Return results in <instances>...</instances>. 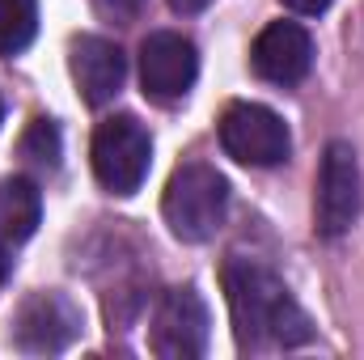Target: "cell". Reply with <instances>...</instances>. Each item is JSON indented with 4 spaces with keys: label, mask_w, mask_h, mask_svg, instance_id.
<instances>
[{
    "label": "cell",
    "mask_w": 364,
    "mask_h": 360,
    "mask_svg": "<svg viewBox=\"0 0 364 360\" xmlns=\"http://www.w3.org/2000/svg\"><path fill=\"white\" fill-rule=\"evenodd\" d=\"M225 301L233 314L237 344L246 352L296 348L314 335L305 309L292 301L284 280L255 259H229L225 263Z\"/></svg>",
    "instance_id": "obj_1"
},
{
    "label": "cell",
    "mask_w": 364,
    "mask_h": 360,
    "mask_svg": "<svg viewBox=\"0 0 364 360\" xmlns=\"http://www.w3.org/2000/svg\"><path fill=\"white\" fill-rule=\"evenodd\" d=\"M166 225L182 242H208L216 238V229L225 225L229 212V182L203 162L178 166L166 182V199H161Z\"/></svg>",
    "instance_id": "obj_2"
},
{
    "label": "cell",
    "mask_w": 364,
    "mask_h": 360,
    "mask_svg": "<svg viewBox=\"0 0 364 360\" xmlns=\"http://www.w3.org/2000/svg\"><path fill=\"white\" fill-rule=\"evenodd\" d=\"M149 166H153V140L136 115H114V119L97 123L93 174L106 191H114V195L140 191V182L149 179Z\"/></svg>",
    "instance_id": "obj_3"
},
{
    "label": "cell",
    "mask_w": 364,
    "mask_h": 360,
    "mask_svg": "<svg viewBox=\"0 0 364 360\" xmlns=\"http://www.w3.org/2000/svg\"><path fill=\"white\" fill-rule=\"evenodd\" d=\"M364 208V179L356 149L343 140H331L322 153V170H318V199H314V221L322 238H343Z\"/></svg>",
    "instance_id": "obj_4"
},
{
    "label": "cell",
    "mask_w": 364,
    "mask_h": 360,
    "mask_svg": "<svg viewBox=\"0 0 364 360\" xmlns=\"http://www.w3.org/2000/svg\"><path fill=\"white\" fill-rule=\"evenodd\" d=\"M220 144L233 162L242 166H279L288 153H292V136H288V123L259 106V102H233L225 115H220Z\"/></svg>",
    "instance_id": "obj_5"
},
{
    "label": "cell",
    "mask_w": 364,
    "mask_h": 360,
    "mask_svg": "<svg viewBox=\"0 0 364 360\" xmlns=\"http://www.w3.org/2000/svg\"><path fill=\"white\" fill-rule=\"evenodd\" d=\"M149 344L161 360H199L208 352V305L195 288H170L157 301Z\"/></svg>",
    "instance_id": "obj_6"
},
{
    "label": "cell",
    "mask_w": 364,
    "mask_h": 360,
    "mask_svg": "<svg viewBox=\"0 0 364 360\" xmlns=\"http://www.w3.org/2000/svg\"><path fill=\"white\" fill-rule=\"evenodd\" d=\"M81 335V309L64 292H34L13 318V344L21 352H64Z\"/></svg>",
    "instance_id": "obj_7"
},
{
    "label": "cell",
    "mask_w": 364,
    "mask_h": 360,
    "mask_svg": "<svg viewBox=\"0 0 364 360\" xmlns=\"http://www.w3.org/2000/svg\"><path fill=\"white\" fill-rule=\"evenodd\" d=\"M195 77H199V51L191 38L174 30H157L140 43V81L149 97L174 102L195 85Z\"/></svg>",
    "instance_id": "obj_8"
},
{
    "label": "cell",
    "mask_w": 364,
    "mask_h": 360,
    "mask_svg": "<svg viewBox=\"0 0 364 360\" xmlns=\"http://www.w3.org/2000/svg\"><path fill=\"white\" fill-rule=\"evenodd\" d=\"M250 64L263 81L272 85H296L309 77L314 68V38L305 26L296 21H272L259 38H255V51H250Z\"/></svg>",
    "instance_id": "obj_9"
},
{
    "label": "cell",
    "mask_w": 364,
    "mask_h": 360,
    "mask_svg": "<svg viewBox=\"0 0 364 360\" xmlns=\"http://www.w3.org/2000/svg\"><path fill=\"white\" fill-rule=\"evenodd\" d=\"M73 81L81 97L90 106H102L110 102L114 93L123 90V77H127V55L119 51V43L110 38H97V34H85L73 43Z\"/></svg>",
    "instance_id": "obj_10"
},
{
    "label": "cell",
    "mask_w": 364,
    "mask_h": 360,
    "mask_svg": "<svg viewBox=\"0 0 364 360\" xmlns=\"http://www.w3.org/2000/svg\"><path fill=\"white\" fill-rule=\"evenodd\" d=\"M43 221V195L30 179H4L0 182V238L4 242H26Z\"/></svg>",
    "instance_id": "obj_11"
},
{
    "label": "cell",
    "mask_w": 364,
    "mask_h": 360,
    "mask_svg": "<svg viewBox=\"0 0 364 360\" xmlns=\"http://www.w3.org/2000/svg\"><path fill=\"white\" fill-rule=\"evenodd\" d=\"M34 30H38V4L34 0H0V55L26 51Z\"/></svg>",
    "instance_id": "obj_12"
},
{
    "label": "cell",
    "mask_w": 364,
    "mask_h": 360,
    "mask_svg": "<svg viewBox=\"0 0 364 360\" xmlns=\"http://www.w3.org/2000/svg\"><path fill=\"white\" fill-rule=\"evenodd\" d=\"M21 157L38 170H55L60 166V127L51 119H34L21 140Z\"/></svg>",
    "instance_id": "obj_13"
},
{
    "label": "cell",
    "mask_w": 364,
    "mask_h": 360,
    "mask_svg": "<svg viewBox=\"0 0 364 360\" xmlns=\"http://www.w3.org/2000/svg\"><path fill=\"white\" fill-rule=\"evenodd\" d=\"M284 9H292V13H301V17H318V13L331 9V0H284Z\"/></svg>",
    "instance_id": "obj_14"
},
{
    "label": "cell",
    "mask_w": 364,
    "mask_h": 360,
    "mask_svg": "<svg viewBox=\"0 0 364 360\" xmlns=\"http://www.w3.org/2000/svg\"><path fill=\"white\" fill-rule=\"evenodd\" d=\"M97 4H102L106 13H114V17H132V13H136L144 0H97Z\"/></svg>",
    "instance_id": "obj_15"
},
{
    "label": "cell",
    "mask_w": 364,
    "mask_h": 360,
    "mask_svg": "<svg viewBox=\"0 0 364 360\" xmlns=\"http://www.w3.org/2000/svg\"><path fill=\"white\" fill-rule=\"evenodd\" d=\"M170 4H174L178 13H203V9H208L212 0H170Z\"/></svg>",
    "instance_id": "obj_16"
},
{
    "label": "cell",
    "mask_w": 364,
    "mask_h": 360,
    "mask_svg": "<svg viewBox=\"0 0 364 360\" xmlns=\"http://www.w3.org/2000/svg\"><path fill=\"white\" fill-rule=\"evenodd\" d=\"M9 280V255H4V246H0V284Z\"/></svg>",
    "instance_id": "obj_17"
},
{
    "label": "cell",
    "mask_w": 364,
    "mask_h": 360,
    "mask_svg": "<svg viewBox=\"0 0 364 360\" xmlns=\"http://www.w3.org/2000/svg\"><path fill=\"white\" fill-rule=\"evenodd\" d=\"M0 110H4V106H0Z\"/></svg>",
    "instance_id": "obj_18"
}]
</instances>
